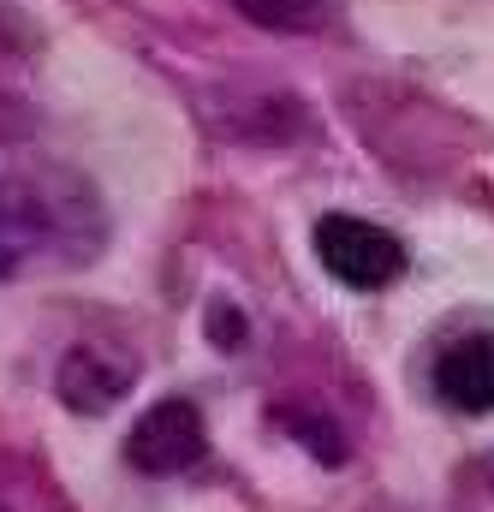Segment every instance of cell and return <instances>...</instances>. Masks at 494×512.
Here are the masks:
<instances>
[{
    "instance_id": "obj_1",
    "label": "cell",
    "mask_w": 494,
    "mask_h": 512,
    "mask_svg": "<svg viewBox=\"0 0 494 512\" xmlns=\"http://www.w3.org/2000/svg\"><path fill=\"white\" fill-rule=\"evenodd\" d=\"M102 197L72 167H24L0 179V280L84 268L102 251Z\"/></svg>"
},
{
    "instance_id": "obj_2",
    "label": "cell",
    "mask_w": 494,
    "mask_h": 512,
    "mask_svg": "<svg viewBox=\"0 0 494 512\" xmlns=\"http://www.w3.org/2000/svg\"><path fill=\"white\" fill-rule=\"evenodd\" d=\"M310 239H316L322 268H328L340 286H352V292H381V286H393V280L405 274V245H399L387 227H375V221L322 215Z\"/></svg>"
},
{
    "instance_id": "obj_3",
    "label": "cell",
    "mask_w": 494,
    "mask_h": 512,
    "mask_svg": "<svg viewBox=\"0 0 494 512\" xmlns=\"http://www.w3.org/2000/svg\"><path fill=\"white\" fill-rule=\"evenodd\" d=\"M203 453H209V429H203V411L191 399H155L137 417V429L125 435V459L143 477H179Z\"/></svg>"
},
{
    "instance_id": "obj_4",
    "label": "cell",
    "mask_w": 494,
    "mask_h": 512,
    "mask_svg": "<svg viewBox=\"0 0 494 512\" xmlns=\"http://www.w3.org/2000/svg\"><path fill=\"white\" fill-rule=\"evenodd\" d=\"M131 376H137V364H131L125 352L84 340V346H72L66 364H60V399H66L72 411H108L125 387H131Z\"/></svg>"
},
{
    "instance_id": "obj_5",
    "label": "cell",
    "mask_w": 494,
    "mask_h": 512,
    "mask_svg": "<svg viewBox=\"0 0 494 512\" xmlns=\"http://www.w3.org/2000/svg\"><path fill=\"white\" fill-rule=\"evenodd\" d=\"M435 393L453 411H494V334H465L435 358Z\"/></svg>"
},
{
    "instance_id": "obj_6",
    "label": "cell",
    "mask_w": 494,
    "mask_h": 512,
    "mask_svg": "<svg viewBox=\"0 0 494 512\" xmlns=\"http://www.w3.org/2000/svg\"><path fill=\"white\" fill-rule=\"evenodd\" d=\"M233 6L262 30H316L328 12V0H233Z\"/></svg>"
},
{
    "instance_id": "obj_7",
    "label": "cell",
    "mask_w": 494,
    "mask_h": 512,
    "mask_svg": "<svg viewBox=\"0 0 494 512\" xmlns=\"http://www.w3.org/2000/svg\"><path fill=\"white\" fill-rule=\"evenodd\" d=\"M0 512H6V507H0Z\"/></svg>"
}]
</instances>
